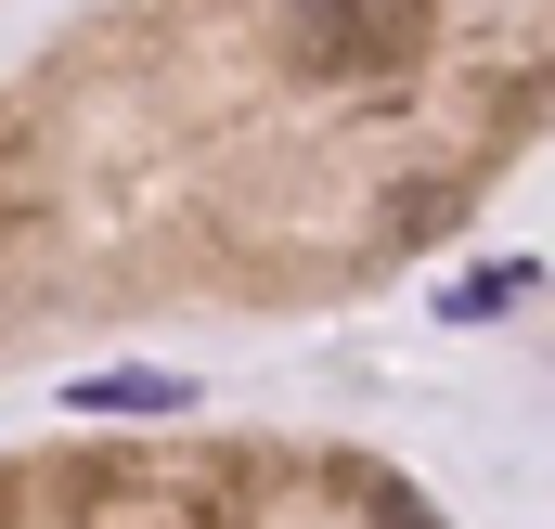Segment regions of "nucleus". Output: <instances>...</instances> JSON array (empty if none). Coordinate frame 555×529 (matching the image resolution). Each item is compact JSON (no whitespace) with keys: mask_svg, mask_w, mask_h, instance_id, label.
<instances>
[{"mask_svg":"<svg viewBox=\"0 0 555 529\" xmlns=\"http://www.w3.org/2000/svg\"><path fill=\"white\" fill-rule=\"evenodd\" d=\"M530 284H543V259H491V271H465V284L439 297V323H504Z\"/></svg>","mask_w":555,"mask_h":529,"instance_id":"1","label":"nucleus"},{"mask_svg":"<svg viewBox=\"0 0 555 529\" xmlns=\"http://www.w3.org/2000/svg\"><path fill=\"white\" fill-rule=\"evenodd\" d=\"M181 375H78V388H65V413H181Z\"/></svg>","mask_w":555,"mask_h":529,"instance_id":"2","label":"nucleus"}]
</instances>
